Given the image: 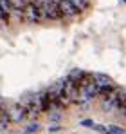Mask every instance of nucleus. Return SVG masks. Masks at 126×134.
<instances>
[{"mask_svg": "<svg viewBox=\"0 0 126 134\" xmlns=\"http://www.w3.org/2000/svg\"><path fill=\"white\" fill-rule=\"evenodd\" d=\"M40 13H42V18L47 20H58L61 18V13H60V5L56 0H34Z\"/></svg>", "mask_w": 126, "mask_h": 134, "instance_id": "obj_1", "label": "nucleus"}, {"mask_svg": "<svg viewBox=\"0 0 126 134\" xmlns=\"http://www.w3.org/2000/svg\"><path fill=\"white\" fill-rule=\"evenodd\" d=\"M123 94H124V89L115 87V89L112 91L108 96H103V98H101V107H103V111H106V112L117 111V107H119V102H121Z\"/></svg>", "mask_w": 126, "mask_h": 134, "instance_id": "obj_2", "label": "nucleus"}, {"mask_svg": "<svg viewBox=\"0 0 126 134\" xmlns=\"http://www.w3.org/2000/svg\"><path fill=\"white\" fill-rule=\"evenodd\" d=\"M23 20L29 24H36L42 20V13H40V9H38V5H36V2H27V5H25V9H23Z\"/></svg>", "mask_w": 126, "mask_h": 134, "instance_id": "obj_3", "label": "nucleus"}, {"mask_svg": "<svg viewBox=\"0 0 126 134\" xmlns=\"http://www.w3.org/2000/svg\"><path fill=\"white\" fill-rule=\"evenodd\" d=\"M7 114H9L11 121H15V123H22L23 120L29 118V112H27V109H25V105H22V103L11 105V107L7 109Z\"/></svg>", "mask_w": 126, "mask_h": 134, "instance_id": "obj_4", "label": "nucleus"}, {"mask_svg": "<svg viewBox=\"0 0 126 134\" xmlns=\"http://www.w3.org/2000/svg\"><path fill=\"white\" fill-rule=\"evenodd\" d=\"M65 96L68 98L70 103H78L79 102V85L76 82H72L68 76H65Z\"/></svg>", "mask_w": 126, "mask_h": 134, "instance_id": "obj_5", "label": "nucleus"}, {"mask_svg": "<svg viewBox=\"0 0 126 134\" xmlns=\"http://www.w3.org/2000/svg\"><path fill=\"white\" fill-rule=\"evenodd\" d=\"M58 5H60V13H61V18H72L78 15V9L68 2V0H58Z\"/></svg>", "mask_w": 126, "mask_h": 134, "instance_id": "obj_6", "label": "nucleus"}, {"mask_svg": "<svg viewBox=\"0 0 126 134\" xmlns=\"http://www.w3.org/2000/svg\"><path fill=\"white\" fill-rule=\"evenodd\" d=\"M13 11V5H11V0H0V18L4 22L9 20V15Z\"/></svg>", "mask_w": 126, "mask_h": 134, "instance_id": "obj_7", "label": "nucleus"}, {"mask_svg": "<svg viewBox=\"0 0 126 134\" xmlns=\"http://www.w3.org/2000/svg\"><path fill=\"white\" fill-rule=\"evenodd\" d=\"M94 80H96V83H97V87H99V89H105V87H112V85H114L112 78H110V76H106V74H101V72L94 74Z\"/></svg>", "mask_w": 126, "mask_h": 134, "instance_id": "obj_8", "label": "nucleus"}, {"mask_svg": "<svg viewBox=\"0 0 126 134\" xmlns=\"http://www.w3.org/2000/svg\"><path fill=\"white\" fill-rule=\"evenodd\" d=\"M85 76H86V72H85V71H81V69H72V71L68 72V78H70L72 82H76L78 85H79V82L83 80Z\"/></svg>", "mask_w": 126, "mask_h": 134, "instance_id": "obj_9", "label": "nucleus"}, {"mask_svg": "<svg viewBox=\"0 0 126 134\" xmlns=\"http://www.w3.org/2000/svg\"><path fill=\"white\" fill-rule=\"evenodd\" d=\"M9 123H11V118L7 114V109H2L0 111V131H5L9 127Z\"/></svg>", "mask_w": 126, "mask_h": 134, "instance_id": "obj_10", "label": "nucleus"}, {"mask_svg": "<svg viewBox=\"0 0 126 134\" xmlns=\"http://www.w3.org/2000/svg\"><path fill=\"white\" fill-rule=\"evenodd\" d=\"M11 5H13V11L23 15V9H25V5H27V2H25V0H11Z\"/></svg>", "mask_w": 126, "mask_h": 134, "instance_id": "obj_11", "label": "nucleus"}, {"mask_svg": "<svg viewBox=\"0 0 126 134\" xmlns=\"http://www.w3.org/2000/svg\"><path fill=\"white\" fill-rule=\"evenodd\" d=\"M76 9H78V13H81V11H85L86 7H88V2L86 0H68Z\"/></svg>", "mask_w": 126, "mask_h": 134, "instance_id": "obj_12", "label": "nucleus"}, {"mask_svg": "<svg viewBox=\"0 0 126 134\" xmlns=\"http://www.w3.org/2000/svg\"><path fill=\"white\" fill-rule=\"evenodd\" d=\"M108 134H124V129L119 125H108Z\"/></svg>", "mask_w": 126, "mask_h": 134, "instance_id": "obj_13", "label": "nucleus"}, {"mask_svg": "<svg viewBox=\"0 0 126 134\" xmlns=\"http://www.w3.org/2000/svg\"><path fill=\"white\" fill-rule=\"evenodd\" d=\"M36 131H40V125L38 123H29L27 125V132H36Z\"/></svg>", "mask_w": 126, "mask_h": 134, "instance_id": "obj_14", "label": "nucleus"}, {"mask_svg": "<svg viewBox=\"0 0 126 134\" xmlns=\"http://www.w3.org/2000/svg\"><path fill=\"white\" fill-rule=\"evenodd\" d=\"M81 125H83V127H90V129H94V125H96V123H94L92 120H83V121H81Z\"/></svg>", "mask_w": 126, "mask_h": 134, "instance_id": "obj_15", "label": "nucleus"}, {"mask_svg": "<svg viewBox=\"0 0 126 134\" xmlns=\"http://www.w3.org/2000/svg\"><path fill=\"white\" fill-rule=\"evenodd\" d=\"M51 120H52V121H60V114H58V112H52V114H51Z\"/></svg>", "mask_w": 126, "mask_h": 134, "instance_id": "obj_16", "label": "nucleus"}, {"mask_svg": "<svg viewBox=\"0 0 126 134\" xmlns=\"http://www.w3.org/2000/svg\"><path fill=\"white\" fill-rule=\"evenodd\" d=\"M123 2H126V0H123Z\"/></svg>", "mask_w": 126, "mask_h": 134, "instance_id": "obj_17", "label": "nucleus"}]
</instances>
